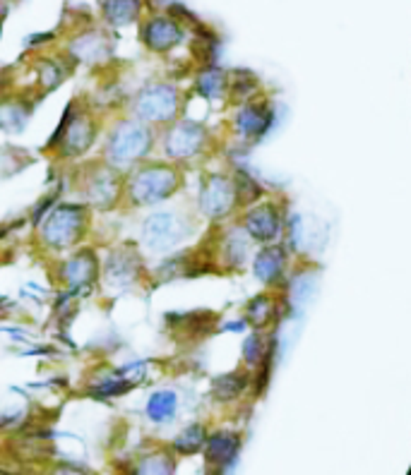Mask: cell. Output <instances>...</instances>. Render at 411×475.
I'll return each mask as SVG.
<instances>
[{"mask_svg": "<svg viewBox=\"0 0 411 475\" xmlns=\"http://www.w3.org/2000/svg\"><path fill=\"white\" fill-rule=\"evenodd\" d=\"M243 327H246V322H233V324H229L226 329H229V331H241V329H243Z\"/></svg>", "mask_w": 411, "mask_h": 475, "instance_id": "cell-28", "label": "cell"}, {"mask_svg": "<svg viewBox=\"0 0 411 475\" xmlns=\"http://www.w3.org/2000/svg\"><path fill=\"white\" fill-rule=\"evenodd\" d=\"M180 176L169 164H145L128 178V199L135 207H152L169 199L179 190Z\"/></svg>", "mask_w": 411, "mask_h": 475, "instance_id": "cell-2", "label": "cell"}, {"mask_svg": "<svg viewBox=\"0 0 411 475\" xmlns=\"http://www.w3.org/2000/svg\"><path fill=\"white\" fill-rule=\"evenodd\" d=\"M139 473H173V459L169 454L154 451L138 463Z\"/></svg>", "mask_w": 411, "mask_h": 475, "instance_id": "cell-25", "label": "cell"}, {"mask_svg": "<svg viewBox=\"0 0 411 475\" xmlns=\"http://www.w3.org/2000/svg\"><path fill=\"white\" fill-rule=\"evenodd\" d=\"M205 444V428H200V425H190L176 437V442H173V449L180 451V454H195L200 451Z\"/></svg>", "mask_w": 411, "mask_h": 475, "instance_id": "cell-23", "label": "cell"}, {"mask_svg": "<svg viewBox=\"0 0 411 475\" xmlns=\"http://www.w3.org/2000/svg\"><path fill=\"white\" fill-rule=\"evenodd\" d=\"M246 315H248V322L251 324H255V327H265V324L270 322L274 315V303L267 296L252 298L251 303H248Z\"/></svg>", "mask_w": 411, "mask_h": 475, "instance_id": "cell-24", "label": "cell"}, {"mask_svg": "<svg viewBox=\"0 0 411 475\" xmlns=\"http://www.w3.org/2000/svg\"><path fill=\"white\" fill-rule=\"evenodd\" d=\"M243 389H246V377L239 375V372H229V375H221L214 379L212 396L217 401H231V399L241 396Z\"/></svg>", "mask_w": 411, "mask_h": 475, "instance_id": "cell-20", "label": "cell"}, {"mask_svg": "<svg viewBox=\"0 0 411 475\" xmlns=\"http://www.w3.org/2000/svg\"><path fill=\"white\" fill-rule=\"evenodd\" d=\"M270 126H272V116L260 106H243L236 116V130L243 137H262Z\"/></svg>", "mask_w": 411, "mask_h": 475, "instance_id": "cell-17", "label": "cell"}, {"mask_svg": "<svg viewBox=\"0 0 411 475\" xmlns=\"http://www.w3.org/2000/svg\"><path fill=\"white\" fill-rule=\"evenodd\" d=\"M99 274V259L92 250H82L63 262L60 267V278L66 281L70 288H82V286L92 284Z\"/></svg>", "mask_w": 411, "mask_h": 475, "instance_id": "cell-14", "label": "cell"}, {"mask_svg": "<svg viewBox=\"0 0 411 475\" xmlns=\"http://www.w3.org/2000/svg\"><path fill=\"white\" fill-rule=\"evenodd\" d=\"M139 36H142V44L149 51L166 53L179 46L183 36H186V32H183V25L176 17H171V15H152L142 25Z\"/></svg>", "mask_w": 411, "mask_h": 475, "instance_id": "cell-8", "label": "cell"}, {"mask_svg": "<svg viewBox=\"0 0 411 475\" xmlns=\"http://www.w3.org/2000/svg\"><path fill=\"white\" fill-rule=\"evenodd\" d=\"M282 269H284V252H282V248H265L262 252H258L255 264H252V271H255V277L262 284H274L282 277Z\"/></svg>", "mask_w": 411, "mask_h": 475, "instance_id": "cell-18", "label": "cell"}, {"mask_svg": "<svg viewBox=\"0 0 411 475\" xmlns=\"http://www.w3.org/2000/svg\"><path fill=\"white\" fill-rule=\"evenodd\" d=\"M226 89V77L220 67H207L205 73L198 77V92L205 99H217Z\"/></svg>", "mask_w": 411, "mask_h": 475, "instance_id": "cell-21", "label": "cell"}, {"mask_svg": "<svg viewBox=\"0 0 411 475\" xmlns=\"http://www.w3.org/2000/svg\"><path fill=\"white\" fill-rule=\"evenodd\" d=\"M246 231L258 243H272L282 233V218L277 207L260 205L246 214Z\"/></svg>", "mask_w": 411, "mask_h": 475, "instance_id": "cell-13", "label": "cell"}, {"mask_svg": "<svg viewBox=\"0 0 411 475\" xmlns=\"http://www.w3.org/2000/svg\"><path fill=\"white\" fill-rule=\"evenodd\" d=\"M87 221L89 218L82 205H58L41 224V240L54 250H66L85 236Z\"/></svg>", "mask_w": 411, "mask_h": 475, "instance_id": "cell-3", "label": "cell"}, {"mask_svg": "<svg viewBox=\"0 0 411 475\" xmlns=\"http://www.w3.org/2000/svg\"><path fill=\"white\" fill-rule=\"evenodd\" d=\"M154 145V135L145 120H118L108 132L104 158L113 168L133 166L149 154Z\"/></svg>", "mask_w": 411, "mask_h": 475, "instance_id": "cell-1", "label": "cell"}, {"mask_svg": "<svg viewBox=\"0 0 411 475\" xmlns=\"http://www.w3.org/2000/svg\"><path fill=\"white\" fill-rule=\"evenodd\" d=\"M248 248H251V245H248L246 233L231 231V233H229V236H226V240H224V258H226V262L233 264V267H236V264H239V267H241V264L246 262V258H248Z\"/></svg>", "mask_w": 411, "mask_h": 475, "instance_id": "cell-22", "label": "cell"}, {"mask_svg": "<svg viewBox=\"0 0 411 475\" xmlns=\"http://www.w3.org/2000/svg\"><path fill=\"white\" fill-rule=\"evenodd\" d=\"M120 195V178L111 164L94 166L89 178H85V197L94 207H111Z\"/></svg>", "mask_w": 411, "mask_h": 475, "instance_id": "cell-10", "label": "cell"}, {"mask_svg": "<svg viewBox=\"0 0 411 475\" xmlns=\"http://www.w3.org/2000/svg\"><path fill=\"white\" fill-rule=\"evenodd\" d=\"M205 142V127L200 126V123H192V120H180V123H173L171 130L166 132L164 149L176 161H186V158L198 157Z\"/></svg>", "mask_w": 411, "mask_h": 475, "instance_id": "cell-7", "label": "cell"}, {"mask_svg": "<svg viewBox=\"0 0 411 475\" xmlns=\"http://www.w3.org/2000/svg\"><path fill=\"white\" fill-rule=\"evenodd\" d=\"M180 108V94L173 85H157L145 86L142 92L135 96L133 111L139 120H145L149 126H164L176 118Z\"/></svg>", "mask_w": 411, "mask_h": 475, "instance_id": "cell-4", "label": "cell"}, {"mask_svg": "<svg viewBox=\"0 0 411 475\" xmlns=\"http://www.w3.org/2000/svg\"><path fill=\"white\" fill-rule=\"evenodd\" d=\"M139 271H142V262H139L138 252L120 248L107 258L101 277L111 288H128V286H133L138 281Z\"/></svg>", "mask_w": 411, "mask_h": 475, "instance_id": "cell-11", "label": "cell"}, {"mask_svg": "<svg viewBox=\"0 0 411 475\" xmlns=\"http://www.w3.org/2000/svg\"><path fill=\"white\" fill-rule=\"evenodd\" d=\"M176 409H179V396L169 389L157 391V394L149 396V401H147V418L152 422L164 425V422L176 418Z\"/></svg>", "mask_w": 411, "mask_h": 475, "instance_id": "cell-19", "label": "cell"}, {"mask_svg": "<svg viewBox=\"0 0 411 475\" xmlns=\"http://www.w3.org/2000/svg\"><path fill=\"white\" fill-rule=\"evenodd\" d=\"M190 233V221L179 211H154L142 221V243L154 252L176 248Z\"/></svg>", "mask_w": 411, "mask_h": 475, "instance_id": "cell-5", "label": "cell"}, {"mask_svg": "<svg viewBox=\"0 0 411 475\" xmlns=\"http://www.w3.org/2000/svg\"><path fill=\"white\" fill-rule=\"evenodd\" d=\"M267 350H262V341H260V337H248L246 341H243V358H246L248 365H258L262 358H265Z\"/></svg>", "mask_w": 411, "mask_h": 475, "instance_id": "cell-27", "label": "cell"}, {"mask_svg": "<svg viewBox=\"0 0 411 475\" xmlns=\"http://www.w3.org/2000/svg\"><path fill=\"white\" fill-rule=\"evenodd\" d=\"M94 139H97V120L92 118V113L70 106L58 135L54 137V145H60V154L67 158L82 157L94 145Z\"/></svg>", "mask_w": 411, "mask_h": 475, "instance_id": "cell-6", "label": "cell"}, {"mask_svg": "<svg viewBox=\"0 0 411 475\" xmlns=\"http://www.w3.org/2000/svg\"><path fill=\"white\" fill-rule=\"evenodd\" d=\"M70 56L77 63H104L111 56V41L104 29H87L70 41Z\"/></svg>", "mask_w": 411, "mask_h": 475, "instance_id": "cell-12", "label": "cell"}, {"mask_svg": "<svg viewBox=\"0 0 411 475\" xmlns=\"http://www.w3.org/2000/svg\"><path fill=\"white\" fill-rule=\"evenodd\" d=\"M239 447H241V440L236 435H231V432L212 435L205 444L207 463H212V466H217V469L231 466V463L236 461V456H239Z\"/></svg>", "mask_w": 411, "mask_h": 475, "instance_id": "cell-15", "label": "cell"}, {"mask_svg": "<svg viewBox=\"0 0 411 475\" xmlns=\"http://www.w3.org/2000/svg\"><path fill=\"white\" fill-rule=\"evenodd\" d=\"M236 197H239V192H236V185L231 180L224 178V176H212V178L202 185L198 205L205 217L221 218L233 209Z\"/></svg>", "mask_w": 411, "mask_h": 475, "instance_id": "cell-9", "label": "cell"}, {"mask_svg": "<svg viewBox=\"0 0 411 475\" xmlns=\"http://www.w3.org/2000/svg\"><path fill=\"white\" fill-rule=\"evenodd\" d=\"M142 13V0H101V17L113 29L133 25Z\"/></svg>", "mask_w": 411, "mask_h": 475, "instance_id": "cell-16", "label": "cell"}, {"mask_svg": "<svg viewBox=\"0 0 411 475\" xmlns=\"http://www.w3.org/2000/svg\"><path fill=\"white\" fill-rule=\"evenodd\" d=\"M313 293H315V278H313L311 274L296 277V281H293V298H296L299 303H305V300H311Z\"/></svg>", "mask_w": 411, "mask_h": 475, "instance_id": "cell-26", "label": "cell"}]
</instances>
